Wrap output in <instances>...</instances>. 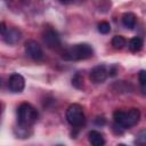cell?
I'll list each match as a JSON object with an SVG mask.
<instances>
[{"label":"cell","instance_id":"6da1fadb","mask_svg":"<svg viewBox=\"0 0 146 146\" xmlns=\"http://www.w3.org/2000/svg\"><path fill=\"white\" fill-rule=\"evenodd\" d=\"M113 119L116 125L122 129H129L136 125L140 120V112L138 108H130L129 111L116 110L113 113Z\"/></svg>","mask_w":146,"mask_h":146},{"label":"cell","instance_id":"7a4b0ae2","mask_svg":"<svg viewBox=\"0 0 146 146\" xmlns=\"http://www.w3.org/2000/svg\"><path fill=\"white\" fill-rule=\"evenodd\" d=\"M38 120V111L29 103H22L17 108V123L19 128L26 129Z\"/></svg>","mask_w":146,"mask_h":146},{"label":"cell","instance_id":"3957f363","mask_svg":"<svg viewBox=\"0 0 146 146\" xmlns=\"http://www.w3.org/2000/svg\"><path fill=\"white\" fill-rule=\"evenodd\" d=\"M94 55V50L88 43H79L68 47L62 54V58L65 60H81L90 58Z\"/></svg>","mask_w":146,"mask_h":146},{"label":"cell","instance_id":"277c9868","mask_svg":"<svg viewBox=\"0 0 146 146\" xmlns=\"http://www.w3.org/2000/svg\"><path fill=\"white\" fill-rule=\"evenodd\" d=\"M66 120L72 127H82L86 122V116L81 105L72 104L66 110Z\"/></svg>","mask_w":146,"mask_h":146},{"label":"cell","instance_id":"5b68a950","mask_svg":"<svg viewBox=\"0 0 146 146\" xmlns=\"http://www.w3.org/2000/svg\"><path fill=\"white\" fill-rule=\"evenodd\" d=\"M25 51L27 56L34 60H41L43 58V51L41 46L34 41V40H29L25 43Z\"/></svg>","mask_w":146,"mask_h":146},{"label":"cell","instance_id":"8992f818","mask_svg":"<svg viewBox=\"0 0 146 146\" xmlns=\"http://www.w3.org/2000/svg\"><path fill=\"white\" fill-rule=\"evenodd\" d=\"M25 87V80L24 78L18 73H13L8 79V88L11 92L18 94L24 90Z\"/></svg>","mask_w":146,"mask_h":146},{"label":"cell","instance_id":"52a82bcc","mask_svg":"<svg viewBox=\"0 0 146 146\" xmlns=\"http://www.w3.org/2000/svg\"><path fill=\"white\" fill-rule=\"evenodd\" d=\"M108 75H110V72L105 65H97L91 70L89 78L94 83H102L106 80Z\"/></svg>","mask_w":146,"mask_h":146},{"label":"cell","instance_id":"ba28073f","mask_svg":"<svg viewBox=\"0 0 146 146\" xmlns=\"http://www.w3.org/2000/svg\"><path fill=\"white\" fill-rule=\"evenodd\" d=\"M43 42L50 49H57L60 47V38L58 33L52 29H48L43 33Z\"/></svg>","mask_w":146,"mask_h":146},{"label":"cell","instance_id":"9c48e42d","mask_svg":"<svg viewBox=\"0 0 146 146\" xmlns=\"http://www.w3.org/2000/svg\"><path fill=\"white\" fill-rule=\"evenodd\" d=\"M1 36H2L3 41L7 44H16L22 39V33L17 29L11 27V29H7V31L5 32V34H2Z\"/></svg>","mask_w":146,"mask_h":146},{"label":"cell","instance_id":"30bf717a","mask_svg":"<svg viewBox=\"0 0 146 146\" xmlns=\"http://www.w3.org/2000/svg\"><path fill=\"white\" fill-rule=\"evenodd\" d=\"M88 139H89V143L94 146H103L105 144V139H104V136L103 133H100L99 131L97 130H91L89 131L88 133Z\"/></svg>","mask_w":146,"mask_h":146},{"label":"cell","instance_id":"8fae6325","mask_svg":"<svg viewBox=\"0 0 146 146\" xmlns=\"http://www.w3.org/2000/svg\"><path fill=\"white\" fill-rule=\"evenodd\" d=\"M121 21H122V24H123L124 27L131 30V29H133L135 25H136L137 17H136V15H135L133 13H125V14H123Z\"/></svg>","mask_w":146,"mask_h":146},{"label":"cell","instance_id":"7c38bea8","mask_svg":"<svg viewBox=\"0 0 146 146\" xmlns=\"http://www.w3.org/2000/svg\"><path fill=\"white\" fill-rule=\"evenodd\" d=\"M128 47L130 49V51L132 52H137L141 49L143 47V40L139 38V36H133L132 39H130L129 43H128Z\"/></svg>","mask_w":146,"mask_h":146},{"label":"cell","instance_id":"4fadbf2b","mask_svg":"<svg viewBox=\"0 0 146 146\" xmlns=\"http://www.w3.org/2000/svg\"><path fill=\"white\" fill-rule=\"evenodd\" d=\"M125 44H127V41L122 35H115L112 39V46L116 50H121Z\"/></svg>","mask_w":146,"mask_h":146},{"label":"cell","instance_id":"5bb4252c","mask_svg":"<svg viewBox=\"0 0 146 146\" xmlns=\"http://www.w3.org/2000/svg\"><path fill=\"white\" fill-rule=\"evenodd\" d=\"M72 84L76 88V89H82L83 88V78L80 73H76L73 78H72Z\"/></svg>","mask_w":146,"mask_h":146},{"label":"cell","instance_id":"9a60e30c","mask_svg":"<svg viewBox=\"0 0 146 146\" xmlns=\"http://www.w3.org/2000/svg\"><path fill=\"white\" fill-rule=\"evenodd\" d=\"M139 78V83H140V89L143 91V94H146V71L141 70L138 74Z\"/></svg>","mask_w":146,"mask_h":146},{"label":"cell","instance_id":"2e32d148","mask_svg":"<svg viewBox=\"0 0 146 146\" xmlns=\"http://www.w3.org/2000/svg\"><path fill=\"white\" fill-rule=\"evenodd\" d=\"M98 31L102 33V34H107V33H110V31H111V25H110V23L108 22H100L99 24H98Z\"/></svg>","mask_w":146,"mask_h":146},{"label":"cell","instance_id":"e0dca14e","mask_svg":"<svg viewBox=\"0 0 146 146\" xmlns=\"http://www.w3.org/2000/svg\"><path fill=\"white\" fill-rule=\"evenodd\" d=\"M135 143L137 145H141V146H146V132H141L137 136Z\"/></svg>","mask_w":146,"mask_h":146},{"label":"cell","instance_id":"ac0fdd59","mask_svg":"<svg viewBox=\"0 0 146 146\" xmlns=\"http://www.w3.org/2000/svg\"><path fill=\"white\" fill-rule=\"evenodd\" d=\"M95 122H96V124H98V125H104V124H105V119H104V117H97Z\"/></svg>","mask_w":146,"mask_h":146},{"label":"cell","instance_id":"d6986e66","mask_svg":"<svg viewBox=\"0 0 146 146\" xmlns=\"http://www.w3.org/2000/svg\"><path fill=\"white\" fill-rule=\"evenodd\" d=\"M6 31H7V27H6L5 23L2 22V23H1V35H2V34H5V32H6Z\"/></svg>","mask_w":146,"mask_h":146},{"label":"cell","instance_id":"ffe728a7","mask_svg":"<svg viewBox=\"0 0 146 146\" xmlns=\"http://www.w3.org/2000/svg\"><path fill=\"white\" fill-rule=\"evenodd\" d=\"M60 3H64V5H68L71 2H73V0H58Z\"/></svg>","mask_w":146,"mask_h":146}]
</instances>
